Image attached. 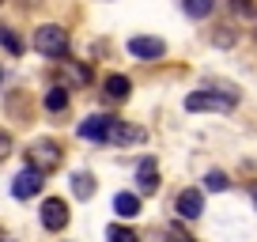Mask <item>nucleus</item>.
Masks as SVG:
<instances>
[{
    "label": "nucleus",
    "instance_id": "1",
    "mask_svg": "<svg viewBox=\"0 0 257 242\" xmlns=\"http://www.w3.org/2000/svg\"><path fill=\"white\" fill-rule=\"evenodd\" d=\"M234 102H238V91H231V87H201V91H189L185 95V110L189 113H201V110H219V113H227V110H234Z\"/></svg>",
    "mask_w": 257,
    "mask_h": 242
},
{
    "label": "nucleus",
    "instance_id": "2",
    "mask_svg": "<svg viewBox=\"0 0 257 242\" xmlns=\"http://www.w3.org/2000/svg\"><path fill=\"white\" fill-rule=\"evenodd\" d=\"M34 49H38L42 57H68V31L64 27H57V23H46V27H38L34 31Z\"/></svg>",
    "mask_w": 257,
    "mask_h": 242
},
{
    "label": "nucleus",
    "instance_id": "3",
    "mask_svg": "<svg viewBox=\"0 0 257 242\" xmlns=\"http://www.w3.org/2000/svg\"><path fill=\"white\" fill-rule=\"evenodd\" d=\"M110 144H117V148H133V144H144L148 140V133L140 129V125H133V121H121V117H113L110 121Z\"/></svg>",
    "mask_w": 257,
    "mask_h": 242
},
{
    "label": "nucleus",
    "instance_id": "4",
    "mask_svg": "<svg viewBox=\"0 0 257 242\" xmlns=\"http://www.w3.org/2000/svg\"><path fill=\"white\" fill-rule=\"evenodd\" d=\"M42 178H46V170L38 167H27L16 174V182H12V197H19V201H27V197H34L42 189Z\"/></svg>",
    "mask_w": 257,
    "mask_h": 242
},
{
    "label": "nucleus",
    "instance_id": "5",
    "mask_svg": "<svg viewBox=\"0 0 257 242\" xmlns=\"http://www.w3.org/2000/svg\"><path fill=\"white\" fill-rule=\"evenodd\" d=\"M110 113H91V117H83L80 121V129H76V133H80V137L83 140H95V144H106V137H110Z\"/></svg>",
    "mask_w": 257,
    "mask_h": 242
},
{
    "label": "nucleus",
    "instance_id": "6",
    "mask_svg": "<svg viewBox=\"0 0 257 242\" xmlns=\"http://www.w3.org/2000/svg\"><path fill=\"white\" fill-rule=\"evenodd\" d=\"M128 53L140 57V61H159L167 53V42L163 38H148V34H137V38H128Z\"/></svg>",
    "mask_w": 257,
    "mask_h": 242
},
{
    "label": "nucleus",
    "instance_id": "7",
    "mask_svg": "<svg viewBox=\"0 0 257 242\" xmlns=\"http://www.w3.org/2000/svg\"><path fill=\"white\" fill-rule=\"evenodd\" d=\"M31 167H38V170L61 167V148H57L53 140H38V144L31 148Z\"/></svg>",
    "mask_w": 257,
    "mask_h": 242
},
{
    "label": "nucleus",
    "instance_id": "8",
    "mask_svg": "<svg viewBox=\"0 0 257 242\" xmlns=\"http://www.w3.org/2000/svg\"><path fill=\"white\" fill-rule=\"evenodd\" d=\"M64 223H68V204H64L61 197H49V201L42 204V227H46V231H61Z\"/></svg>",
    "mask_w": 257,
    "mask_h": 242
},
{
    "label": "nucleus",
    "instance_id": "9",
    "mask_svg": "<svg viewBox=\"0 0 257 242\" xmlns=\"http://www.w3.org/2000/svg\"><path fill=\"white\" fill-rule=\"evenodd\" d=\"M178 216L182 219H201L204 216V193L201 189H182V197H178Z\"/></svg>",
    "mask_w": 257,
    "mask_h": 242
},
{
    "label": "nucleus",
    "instance_id": "10",
    "mask_svg": "<svg viewBox=\"0 0 257 242\" xmlns=\"http://www.w3.org/2000/svg\"><path fill=\"white\" fill-rule=\"evenodd\" d=\"M102 87H106V98H110V102H125V98H128V91H133V83H128V76L110 72Z\"/></svg>",
    "mask_w": 257,
    "mask_h": 242
},
{
    "label": "nucleus",
    "instance_id": "11",
    "mask_svg": "<svg viewBox=\"0 0 257 242\" xmlns=\"http://www.w3.org/2000/svg\"><path fill=\"white\" fill-rule=\"evenodd\" d=\"M137 186H140V193H144V197H152L155 189H159V174H155V163H152V159L140 163V170H137Z\"/></svg>",
    "mask_w": 257,
    "mask_h": 242
},
{
    "label": "nucleus",
    "instance_id": "12",
    "mask_svg": "<svg viewBox=\"0 0 257 242\" xmlns=\"http://www.w3.org/2000/svg\"><path fill=\"white\" fill-rule=\"evenodd\" d=\"M113 212H117L121 219L140 216V197L137 193H117V197H113Z\"/></svg>",
    "mask_w": 257,
    "mask_h": 242
},
{
    "label": "nucleus",
    "instance_id": "13",
    "mask_svg": "<svg viewBox=\"0 0 257 242\" xmlns=\"http://www.w3.org/2000/svg\"><path fill=\"white\" fill-rule=\"evenodd\" d=\"M42 102H46V110H49V113H61L64 106H68V87H61V83H57V87H49Z\"/></svg>",
    "mask_w": 257,
    "mask_h": 242
},
{
    "label": "nucleus",
    "instance_id": "14",
    "mask_svg": "<svg viewBox=\"0 0 257 242\" xmlns=\"http://www.w3.org/2000/svg\"><path fill=\"white\" fill-rule=\"evenodd\" d=\"M72 193L80 197V201H91V197H95V178L83 174V170H80V174H72Z\"/></svg>",
    "mask_w": 257,
    "mask_h": 242
},
{
    "label": "nucleus",
    "instance_id": "15",
    "mask_svg": "<svg viewBox=\"0 0 257 242\" xmlns=\"http://www.w3.org/2000/svg\"><path fill=\"white\" fill-rule=\"evenodd\" d=\"M182 8H185V16H193V19H204V16H212L216 0H182Z\"/></svg>",
    "mask_w": 257,
    "mask_h": 242
},
{
    "label": "nucleus",
    "instance_id": "16",
    "mask_svg": "<svg viewBox=\"0 0 257 242\" xmlns=\"http://www.w3.org/2000/svg\"><path fill=\"white\" fill-rule=\"evenodd\" d=\"M106 242H140V234L133 231V227H121V223H110V231H106Z\"/></svg>",
    "mask_w": 257,
    "mask_h": 242
},
{
    "label": "nucleus",
    "instance_id": "17",
    "mask_svg": "<svg viewBox=\"0 0 257 242\" xmlns=\"http://www.w3.org/2000/svg\"><path fill=\"white\" fill-rule=\"evenodd\" d=\"M204 189H208V193H223L227 189V174L223 170H208V174H204Z\"/></svg>",
    "mask_w": 257,
    "mask_h": 242
},
{
    "label": "nucleus",
    "instance_id": "18",
    "mask_svg": "<svg viewBox=\"0 0 257 242\" xmlns=\"http://www.w3.org/2000/svg\"><path fill=\"white\" fill-rule=\"evenodd\" d=\"M0 46L8 49V53H23V42H19L16 31H8V27H0Z\"/></svg>",
    "mask_w": 257,
    "mask_h": 242
},
{
    "label": "nucleus",
    "instance_id": "19",
    "mask_svg": "<svg viewBox=\"0 0 257 242\" xmlns=\"http://www.w3.org/2000/svg\"><path fill=\"white\" fill-rule=\"evenodd\" d=\"M68 80H72V83H87L91 80V68L87 65H68Z\"/></svg>",
    "mask_w": 257,
    "mask_h": 242
},
{
    "label": "nucleus",
    "instance_id": "20",
    "mask_svg": "<svg viewBox=\"0 0 257 242\" xmlns=\"http://www.w3.org/2000/svg\"><path fill=\"white\" fill-rule=\"evenodd\" d=\"M167 242H193V234L185 231V227H178V223H170L167 227Z\"/></svg>",
    "mask_w": 257,
    "mask_h": 242
},
{
    "label": "nucleus",
    "instance_id": "21",
    "mask_svg": "<svg viewBox=\"0 0 257 242\" xmlns=\"http://www.w3.org/2000/svg\"><path fill=\"white\" fill-rule=\"evenodd\" d=\"M231 12H238V16H253V0H231Z\"/></svg>",
    "mask_w": 257,
    "mask_h": 242
},
{
    "label": "nucleus",
    "instance_id": "22",
    "mask_svg": "<svg viewBox=\"0 0 257 242\" xmlns=\"http://www.w3.org/2000/svg\"><path fill=\"white\" fill-rule=\"evenodd\" d=\"M234 38H238V34H234ZM231 27H219V34H216V42H219V46H231Z\"/></svg>",
    "mask_w": 257,
    "mask_h": 242
},
{
    "label": "nucleus",
    "instance_id": "23",
    "mask_svg": "<svg viewBox=\"0 0 257 242\" xmlns=\"http://www.w3.org/2000/svg\"><path fill=\"white\" fill-rule=\"evenodd\" d=\"M8 152H12V137H8V133H0V159H8Z\"/></svg>",
    "mask_w": 257,
    "mask_h": 242
},
{
    "label": "nucleus",
    "instance_id": "24",
    "mask_svg": "<svg viewBox=\"0 0 257 242\" xmlns=\"http://www.w3.org/2000/svg\"><path fill=\"white\" fill-rule=\"evenodd\" d=\"M0 242H16V238H12V234H0Z\"/></svg>",
    "mask_w": 257,
    "mask_h": 242
},
{
    "label": "nucleus",
    "instance_id": "25",
    "mask_svg": "<svg viewBox=\"0 0 257 242\" xmlns=\"http://www.w3.org/2000/svg\"><path fill=\"white\" fill-rule=\"evenodd\" d=\"M0 80H4V65H0Z\"/></svg>",
    "mask_w": 257,
    "mask_h": 242
},
{
    "label": "nucleus",
    "instance_id": "26",
    "mask_svg": "<svg viewBox=\"0 0 257 242\" xmlns=\"http://www.w3.org/2000/svg\"><path fill=\"white\" fill-rule=\"evenodd\" d=\"M0 4H4V0H0Z\"/></svg>",
    "mask_w": 257,
    "mask_h": 242
}]
</instances>
